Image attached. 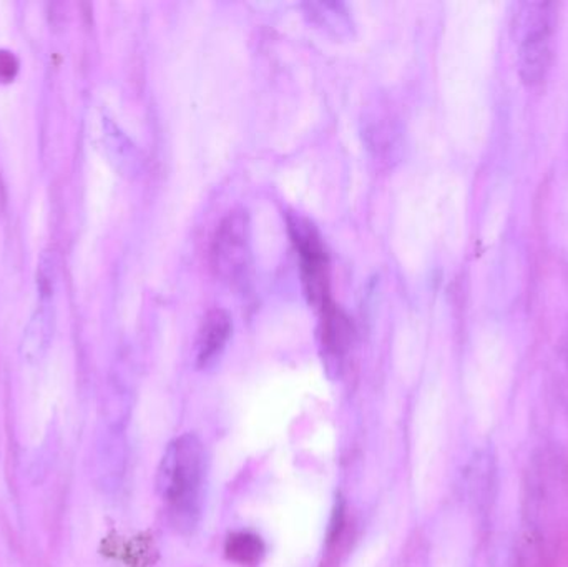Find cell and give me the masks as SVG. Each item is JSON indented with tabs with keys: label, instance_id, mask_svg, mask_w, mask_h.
I'll return each mask as SVG.
<instances>
[{
	"label": "cell",
	"instance_id": "7",
	"mask_svg": "<svg viewBox=\"0 0 568 567\" xmlns=\"http://www.w3.org/2000/svg\"><path fill=\"white\" fill-rule=\"evenodd\" d=\"M226 558L240 566H256L266 555L263 539L255 533L236 531L226 539Z\"/></svg>",
	"mask_w": 568,
	"mask_h": 567
},
{
	"label": "cell",
	"instance_id": "6",
	"mask_svg": "<svg viewBox=\"0 0 568 567\" xmlns=\"http://www.w3.org/2000/svg\"><path fill=\"white\" fill-rule=\"evenodd\" d=\"M321 315H323L324 348H326L331 358L339 362L349 350L351 343H353V325H351L349 318L339 308H336L334 303L324 308Z\"/></svg>",
	"mask_w": 568,
	"mask_h": 567
},
{
	"label": "cell",
	"instance_id": "1",
	"mask_svg": "<svg viewBox=\"0 0 568 567\" xmlns=\"http://www.w3.org/2000/svg\"><path fill=\"white\" fill-rule=\"evenodd\" d=\"M205 476L206 453L199 436L185 433L166 446L156 472V492L176 531L193 533L199 525Z\"/></svg>",
	"mask_w": 568,
	"mask_h": 567
},
{
	"label": "cell",
	"instance_id": "9",
	"mask_svg": "<svg viewBox=\"0 0 568 567\" xmlns=\"http://www.w3.org/2000/svg\"><path fill=\"white\" fill-rule=\"evenodd\" d=\"M343 505H336L333 512V522H331L329 538L333 541L334 538L339 536L341 528H343Z\"/></svg>",
	"mask_w": 568,
	"mask_h": 567
},
{
	"label": "cell",
	"instance_id": "5",
	"mask_svg": "<svg viewBox=\"0 0 568 567\" xmlns=\"http://www.w3.org/2000/svg\"><path fill=\"white\" fill-rule=\"evenodd\" d=\"M233 323L225 310H212L203 320L196 340V366L210 368L222 355L232 336Z\"/></svg>",
	"mask_w": 568,
	"mask_h": 567
},
{
	"label": "cell",
	"instance_id": "8",
	"mask_svg": "<svg viewBox=\"0 0 568 567\" xmlns=\"http://www.w3.org/2000/svg\"><path fill=\"white\" fill-rule=\"evenodd\" d=\"M17 70H19V62H17L16 57L10 52L0 50V77H2L3 80L13 79Z\"/></svg>",
	"mask_w": 568,
	"mask_h": 567
},
{
	"label": "cell",
	"instance_id": "2",
	"mask_svg": "<svg viewBox=\"0 0 568 567\" xmlns=\"http://www.w3.org/2000/svg\"><path fill=\"white\" fill-rule=\"evenodd\" d=\"M524 17L526 32L519 49V72L527 85H536L546 77L552 59L554 12L550 3H530Z\"/></svg>",
	"mask_w": 568,
	"mask_h": 567
},
{
	"label": "cell",
	"instance_id": "3",
	"mask_svg": "<svg viewBox=\"0 0 568 567\" xmlns=\"http://www.w3.org/2000/svg\"><path fill=\"white\" fill-rule=\"evenodd\" d=\"M290 232L301 259L303 282L311 302L323 312L331 305L329 262L321 236L310 222L290 219Z\"/></svg>",
	"mask_w": 568,
	"mask_h": 567
},
{
	"label": "cell",
	"instance_id": "4",
	"mask_svg": "<svg viewBox=\"0 0 568 567\" xmlns=\"http://www.w3.org/2000/svg\"><path fill=\"white\" fill-rule=\"evenodd\" d=\"M213 269L230 283H242L250 266L248 220L233 212L216 230L212 245Z\"/></svg>",
	"mask_w": 568,
	"mask_h": 567
}]
</instances>
